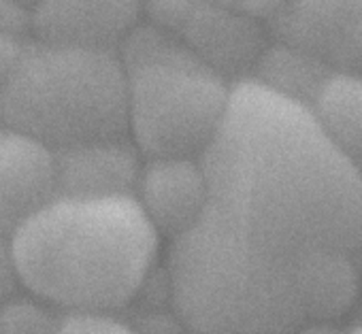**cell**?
<instances>
[{"mask_svg":"<svg viewBox=\"0 0 362 334\" xmlns=\"http://www.w3.org/2000/svg\"><path fill=\"white\" fill-rule=\"evenodd\" d=\"M126 71V132L147 155H201L228 109L233 83L179 35L136 22L115 47Z\"/></svg>","mask_w":362,"mask_h":334,"instance_id":"obj_4","label":"cell"},{"mask_svg":"<svg viewBox=\"0 0 362 334\" xmlns=\"http://www.w3.org/2000/svg\"><path fill=\"white\" fill-rule=\"evenodd\" d=\"M143 0H35L33 35L52 41L117 47L141 20Z\"/></svg>","mask_w":362,"mask_h":334,"instance_id":"obj_10","label":"cell"},{"mask_svg":"<svg viewBox=\"0 0 362 334\" xmlns=\"http://www.w3.org/2000/svg\"><path fill=\"white\" fill-rule=\"evenodd\" d=\"M360 169H362V166H360Z\"/></svg>","mask_w":362,"mask_h":334,"instance_id":"obj_22","label":"cell"},{"mask_svg":"<svg viewBox=\"0 0 362 334\" xmlns=\"http://www.w3.org/2000/svg\"><path fill=\"white\" fill-rule=\"evenodd\" d=\"M56 196L54 149L0 124V234L13 232Z\"/></svg>","mask_w":362,"mask_h":334,"instance_id":"obj_8","label":"cell"},{"mask_svg":"<svg viewBox=\"0 0 362 334\" xmlns=\"http://www.w3.org/2000/svg\"><path fill=\"white\" fill-rule=\"evenodd\" d=\"M330 68L307 52L271 39L250 79L309 109Z\"/></svg>","mask_w":362,"mask_h":334,"instance_id":"obj_12","label":"cell"},{"mask_svg":"<svg viewBox=\"0 0 362 334\" xmlns=\"http://www.w3.org/2000/svg\"><path fill=\"white\" fill-rule=\"evenodd\" d=\"M309 111L324 136L354 162H362V73L330 71Z\"/></svg>","mask_w":362,"mask_h":334,"instance_id":"obj_11","label":"cell"},{"mask_svg":"<svg viewBox=\"0 0 362 334\" xmlns=\"http://www.w3.org/2000/svg\"><path fill=\"white\" fill-rule=\"evenodd\" d=\"M132 326L113 309H60L58 332H130Z\"/></svg>","mask_w":362,"mask_h":334,"instance_id":"obj_14","label":"cell"},{"mask_svg":"<svg viewBox=\"0 0 362 334\" xmlns=\"http://www.w3.org/2000/svg\"><path fill=\"white\" fill-rule=\"evenodd\" d=\"M214 3H220L224 7H230L235 11H241V13H247L252 18L267 22L288 3V0H214Z\"/></svg>","mask_w":362,"mask_h":334,"instance_id":"obj_18","label":"cell"},{"mask_svg":"<svg viewBox=\"0 0 362 334\" xmlns=\"http://www.w3.org/2000/svg\"><path fill=\"white\" fill-rule=\"evenodd\" d=\"M56 194H132L143 153L128 134L79 141L54 149Z\"/></svg>","mask_w":362,"mask_h":334,"instance_id":"obj_9","label":"cell"},{"mask_svg":"<svg viewBox=\"0 0 362 334\" xmlns=\"http://www.w3.org/2000/svg\"><path fill=\"white\" fill-rule=\"evenodd\" d=\"M20 3H24V5H28V7H33L35 0H20Z\"/></svg>","mask_w":362,"mask_h":334,"instance_id":"obj_20","label":"cell"},{"mask_svg":"<svg viewBox=\"0 0 362 334\" xmlns=\"http://www.w3.org/2000/svg\"><path fill=\"white\" fill-rule=\"evenodd\" d=\"M0 35L24 41L33 35V11L20 0H0Z\"/></svg>","mask_w":362,"mask_h":334,"instance_id":"obj_16","label":"cell"},{"mask_svg":"<svg viewBox=\"0 0 362 334\" xmlns=\"http://www.w3.org/2000/svg\"><path fill=\"white\" fill-rule=\"evenodd\" d=\"M179 37L203 64L230 83L252 75L271 41L267 22L214 0H194Z\"/></svg>","mask_w":362,"mask_h":334,"instance_id":"obj_6","label":"cell"},{"mask_svg":"<svg viewBox=\"0 0 362 334\" xmlns=\"http://www.w3.org/2000/svg\"><path fill=\"white\" fill-rule=\"evenodd\" d=\"M0 124L52 149L128 134L126 71L117 49L24 39L0 92Z\"/></svg>","mask_w":362,"mask_h":334,"instance_id":"obj_3","label":"cell"},{"mask_svg":"<svg viewBox=\"0 0 362 334\" xmlns=\"http://www.w3.org/2000/svg\"><path fill=\"white\" fill-rule=\"evenodd\" d=\"M60 309L28 290L0 304V330L3 332H58Z\"/></svg>","mask_w":362,"mask_h":334,"instance_id":"obj_13","label":"cell"},{"mask_svg":"<svg viewBox=\"0 0 362 334\" xmlns=\"http://www.w3.org/2000/svg\"><path fill=\"white\" fill-rule=\"evenodd\" d=\"M132 196L164 241L184 234L207 203V175L201 155H147Z\"/></svg>","mask_w":362,"mask_h":334,"instance_id":"obj_7","label":"cell"},{"mask_svg":"<svg viewBox=\"0 0 362 334\" xmlns=\"http://www.w3.org/2000/svg\"><path fill=\"white\" fill-rule=\"evenodd\" d=\"M24 290L58 309L134 302L160 258V234L132 194H56L11 237Z\"/></svg>","mask_w":362,"mask_h":334,"instance_id":"obj_2","label":"cell"},{"mask_svg":"<svg viewBox=\"0 0 362 334\" xmlns=\"http://www.w3.org/2000/svg\"><path fill=\"white\" fill-rule=\"evenodd\" d=\"M267 28L330 71L362 73V0H288Z\"/></svg>","mask_w":362,"mask_h":334,"instance_id":"obj_5","label":"cell"},{"mask_svg":"<svg viewBox=\"0 0 362 334\" xmlns=\"http://www.w3.org/2000/svg\"><path fill=\"white\" fill-rule=\"evenodd\" d=\"M192 7H194V0H143L141 18H145V22L153 26H160L164 30L179 35Z\"/></svg>","mask_w":362,"mask_h":334,"instance_id":"obj_15","label":"cell"},{"mask_svg":"<svg viewBox=\"0 0 362 334\" xmlns=\"http://www.w3.org/2000/svg\"><path fill=\"white\" fill-rule=\"evenodd\" d=\"M351 330H356V332H362V326H356V328H351Z\"/></svg>","mask_w":362,"mask_h":334,"instance_id":"obj_21","label":"cell"},{"mask_svg":"<svg viewBox=\"0 0 362 334\" xmlns=\"http://www.w3.org/2000/svg\"><path fill=\"white\" fill-rule=\"evenodd\" d=\"M24 290L11 237L0 234V304Z\"/></svg>","mask_w":362,"mask_h":334,"instance_id":"obj_17","label":"cell"},{"mask_svg":"<svg viewBox=\"0 0 362 334\" xmlns=\"http://www.w3.org/2000/svg\"><path fill=\"white\" fill-rule=\"evenodd\" d=\"M20 43L22 41H16V39H9L5 35H0V92H3V85L7 81L11 64H13V60L18 56Z\"/></svg>","mask_w":362,"mask_h":334,"instance_id":"obj_19","label":"cell"},{"mask_svg":"<svg viewBox=\"0 0 362 334\" xmlns=\"http://www.w3.org/2000/svg\"><path fill=\"white\" fill-rule=\"evenodd\" d=\"M207 203L170 241L173 311L197 332H290L343 317L362 290V169L311 111L233 83L201 153Z\"/></svg>","mask_w":362,"mask_h":334,"instance_id":"obj_1","label":"cell"}]
</instances>
